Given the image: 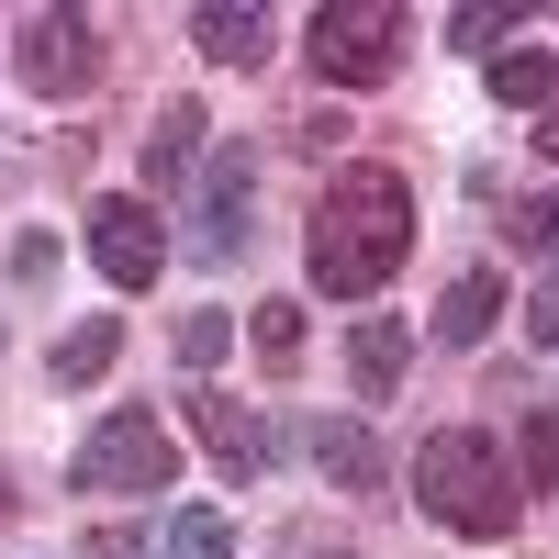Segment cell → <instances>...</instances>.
Instances as JSON below:
<instances>
[{
	"mask_svg": "<svg viewBox=\"0 0 559 559\" xmlns=\"http://www.w3.org/2000/svg\"><path fill=\"white\" fill-rule=\"evenodd\" d=\"M515 247H559V191H537V202H515Z\"/></svg>",
	"mask_w": 559,
	"mask_h": 559,
	"instance_id": "cell-20",
	"label": "cell"
},
{
	"mask_svg": "<svg viewBox=\"0 0 559 559\" xmlns=\"http://www.w3.org/2000/svg\"><path fill=\"white\" fill-rule=\"evenodd\" d=\"M247 202H258V157L247 146H213L202 157V202H191V247L202 258H236L247 247Z\"/></svg>",
	"mask_w": 559,
	"mask_h": 559,
	"instance_id": "cell-7",
	"label": "cell"
},
{
	"mask_svg": "<svg viewBox=\"0 0 559 559\" xmlns=\"http://www.w3.org/2000/svg\"><path fill=\"white\" fill-rule=\"evenodd\" d=\"M224 347H236V324H224V313H191V324H179V358H191V369H213Z\"/></svg>",
	"mask_w": 559,
	"mask_h": 559,
	"instance_id": "cell-19",
	"label": "cell"
},
{
	"mask_svg": "<svg viewBox=\"0 0 559 559\" xmlns=\"http://www.w3.org/2000/svg\"><path fill=\"white\" fill-rule=\"evenodd\" d=\"M157 258H168V236H157V202H134V191L90 202V269H102L112 292H146V280H157Z\"/></svg>",
	"mask_w": 559,
	"mask_h": 559,
	"instance_id": "cell-5",
	"label": "cell"
},
{
	"mask_svg": "<svg viewBox=\"0 0 559 559\" xmlns=\"http://www.w3.org/2000/svg\"><path fill=\"white\" fill-rule=\"evenodd\" d=\"M191 426H202V448H213L236 481H258V471H269V448H280V437H269V414L236 403V392H202V403H191Z\"/></svg>",
	"mask_w": 559,
	"mask_h": 559,
	"instance_id": "cell-8",
	"label": "cell"
},
{
	"mask_svg": "<svg viewBox=\"0 0 559 559\" xmlns=\"http://www.w3.org/2000/svg\"><path fill=\"white\" fill-rule=\"evenodd\" d=\"M414 503H426L437 526H459V537H515V481H503V448L492 437H471V426H437L426 448H414Z\"/></svg>",
	"mask_w": 559,
	"mask_h": 559,
	"instance_id": "cell-2",
	"label": "cell"
},
{
	"mask_svg": "<svg viewBox=\"0 0 559 559\" xmlns=\"http://www.w3.org/2000/svg\"><path fill=\"white\" fill-rule=\"evenodd\" d=\"M191 157H202V112H191V102H168L157 134H146V191H179V179H191Z\"/></svg>",
	"mask_w": 559,
	"mask_h": 559,
	"instance_id": "cell-12",
	"label": "cell"
},
{
	"mask_svg": "<svg viewBox=\"0 0 559 559\" xmlns=\"http://www.w3.org/2000/svg\"><path fill=\"white\" fill-rule=\"evenodd\" d=\"M112 347H123V324H112V313H90L79 336L57 347V381H102V369H112Z\"/></svg>",
	"mask_w": 559,
	"mask_h": 559,
	"instance_id": "cell-16",
	"label": "cell"
},
{
	"mask_svg": "<svg viewBox=\"0 0 559 559\" xmlns=\"http://www.w3.org/2000/svg\"><path fill=\"white\" fill-rule=\"evenodd\" d=\"M68 481L79 492H168L179 481V437L157 426V414H102V426L79 437Z\"/></svg>",
	"mask_w": 559,
	"mask_h": 559,
	"instance_id": "cell-3",
	"label": "cell"
},
{
	"mask_svg": "<svg viewBox=\"0 0 559 559\" xmlns=\"http://www.w3.org/2000/svg\"><path fill=\"white\" fill-rule=\"evenodd\" d=\"M191 45H202L213 68H258V57H269V12H258V0H247V12H236V0H202V12H191Z\"/></svg>",
	"mask_w": 559,
	"mask_h": 559,
	"instance_id": "cell-10",
	"label": "cell"
},
{
	"mask_svg": "<svg viewBox=\"0 0 559 559\" xmlns=\"http://www.w3.org/2000/svg\"><path fill=\"white\" fill-rule=\"evenodd\" d=\"M503 23H515V12H492V0H481V12H448V34H459V45H492Z\"/></svg>",
	"mask_w": 559,
	"mask_h": 559,
	"instance_id": "cell-22",
	"label": "cell"
},
{
	"mask_svg": "<svg viewBox=\"0 0 559 559\" xmlns=\"http://www.w3.org/2000/svg\"><path fill=\"white\" fill-rule=\"evenodd\" d=\"M481 79H492V102H503V112H548V102H559V57H537V45L492 57Z\"/></svg>",
	"mask_w": 559,
	"mask_h": 559,
	"instance_id": "cell-13",
	"label": "cell"
},
{
	"mask_svg": "<svg viewBox=\"0 0 559 559\" xmlns=\"http://www.w3.org/2000/svg\"><path fill=\"white\" fill-rule=\"evenodd\" d=\"M403 247H414V191L392 168H336L324 179V202H313V292L369 302L403 269Z\"/></svg>",
	"mask_w": 559,
	"mask_h": 559,
	"instance_id": "cell-1",
	"label": "cell"
},
{
	"mask_svg": "<svg viewBox=\"0 0 559 559\" xmlns=\"http://www.w3.org/2000/svg\"><path fill=\"white\" fill-rule=\"evenodd\" d=\"M258 358H269V369L302 358V302H258Z\"/></svg>",
	"mask_w": 559,
	"mask_h": 559,
	"instance_id": "cell-17",
	"label": "cell"
},
{
	"mask_svg": "<svg viewBox=\"0 0 559 559\" xmlns=\"http://www.w3.org/2000/svg\"><path fill=\"white\" fill-rule=\"evenodd\" d=\"M492 313H503V280H492V269H471V280L437 302V336H448V347H481V336H492Z\"/></svg>",
	"mask_w": 559,
	"mask_h": 559,
	"instance_id": "cell-14",
	"label": "cell"
},
{
	"mask_svg": "<svg viewBox=\"0 0 559 559\" xmlns=\"http://www.w3.org/2000/svg\"><path fill=\"white\" fill-rule=\"evenodd\" d=\"M302 448H313V471H324V481L381 492V437H369L358 414H313V437H302Z\"/></svg>",
	"mask_w": 559,
	"mask_h": 559,
	"instance_id": "cell-9",
	"label": "cell"
},
{
	"mask_svg": "<svg viewBox=\"0 0 559 559\" xmlns=\"http://www.w3.org/2000/svg\"><path fill=\"white\" fill-rule=\"evenodd\" d=\"M102 79V23L90 12H45L23 34V90H45V102H68V90Z\"/></svg>",
	"mask_w": 559,
	"mask_h": 559,
	"instance_id": "cell-6",
	"label": "cell"
},
{
	"mask_svg": "<svg viewBox=\"0 0 559 559\" xmlns=\"http://www.w3.org/2000/svg\"><path fill=\"white\" fill-rule=\"evenodd\" d=\"M403 358H414V336L392 313H369L358 336H347V369H358V403H392V381H403Z\"/></svg>",
	"mask_w": 559,
	"mask_h": 559,
	"instance_id": "cell-11",
	"label": "cell"
},
{
	"mask_svg": "<svg viewBox=\"0 0 559 559\" xmlns=\"http://www.w3.org/2000/svg\"><path fill=\"white\" fill-rule=\"evenodd\" d=\"M526 481L559 492V414H526Z\"/></svg>",
	"mask_w": 559,
	"mask_h": 559,
	"instance_id": "cell-18",
	"label": "cell"
},
{
	"mask_svg": "<svg viewBox=\"0 0 559 559\" xmlns=\"http://www.w3.org/2000/svg\"><path fill=\"white\" fill-rule=\"evenodd\" d=\"M313 68L336 90H381L403 68V12L392 0H324L313 12Z\"/></svg>",
	"mask_w": 559,
	"mask_h": 559,
	"instance_id": "cell-4",
	"label": "cell"
},
{
	"mask_svg": "<svg viewBox=\"0 0 559 559\" xmlns=\"http://www.w3.org/2000/svg\"><path fill=\"white\" fill-rule=\"evenodd\" d=\"M526 336H537V347H559V269L537 280V302H526Z\"/></svg>",
	"mask_w": 559,
	"mask_h": 559,
	"instance_id": "cell-21",
	"label": "cell"
},
{
	"mask_svg": "<svg viewBox=\"0 0 559 559\" xmlns=\"http://www.w3.org/2000/svg\"><path fill=\"white\" fill-rule=\"evenodd\" d=\"M157 548H168V559H236V537H224L213 503H179V515L157 526Z\"/></svg>",
	"mask_w": 559,
	"mask_h": 559,
	"instance_id": "cell-15",
	"label": "cell"
}]
</instances>
